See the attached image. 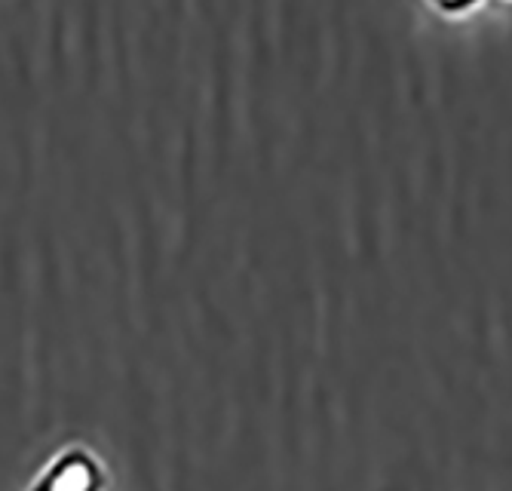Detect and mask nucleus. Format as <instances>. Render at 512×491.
I'll return each mask as SVG.
<instances>
[{"mask_svg": "<svg viewBox=\"0 0 512 491\" xmlns=\"http://www.w3.org/2000/svg\"><path fill=\"white\" fill-rule=\"evenodd\" d=\"M92 473L83 461H68L62 464L53 479H50V491H89Z\"/></svg>", "mask_w": 512, "mask_h": 491, "instance_id": "f257e3e1", "label": "nucleus"}]
</instances>
